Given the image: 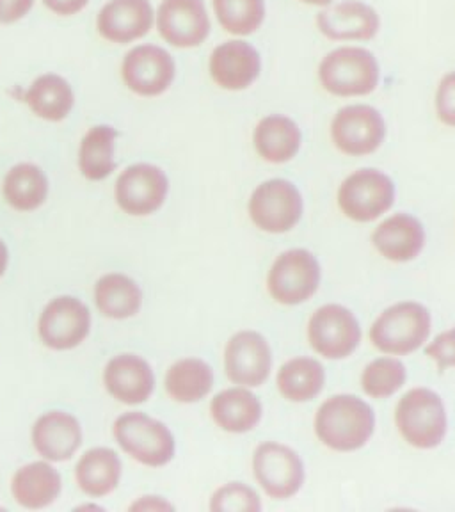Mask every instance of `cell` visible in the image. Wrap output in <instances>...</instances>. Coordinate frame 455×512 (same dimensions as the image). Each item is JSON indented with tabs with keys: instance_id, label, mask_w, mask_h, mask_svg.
Returning <instances> with one entry per match:
<instances>
[{
	"instance_id": "obj_37",
	"label": "cell",
	"mask_w": 455,
	"mask_h": 512,
	"mask_svg": "<svg viewBox=\"0 0 455 512\" xmlns=\"http://www.w3.org/2000/svg\"><path fill=\"white\" fill-rule=\"evenodd\" d=\"M436 114L438 120L455 128V72H450L440 80L438 89H436Z\"/></svg>"
},
{
	"instance_id": "obj_27",
	"label": "cell",
	"mask_w": 455,
	"mask_h": 512,
	"mask_svg": "<svg viewBox=\"0 0 455 512\" xmlns=\"http://www.w3.org/2000/svg\"><path fill=\"white\" fill-rule=\"evenodd\" d=\"M79 488L89 496L102 498L118 488L121 461L111 448H91L75 468Z\"/></svg>"
},
{
	"instance_id": "obj_30",
	"label": "cell",
	"mask_w": 455,
	"mask_h": 512,
	"mask_svg": "<svg viewBox=\"0 0 455 512\" xmlns=\"http://www.w3.org/2000/svg\"><path fill=\"white\" fill-rule=\"evenodd\" d=\"M166 392L171 399L192 404L205 399L214 386V372L208 363L198 358L176 361L166 374Z\"/></svg>"
},
{
	"instance_id": "obj_14",
	"label": "cell",
	"mask_w": 455,
	"mask_h": 512,
	"mask_svg": "<svg viewBox=\"0 0 455 512\" xmlns=\"http://www.w3.org/2000/svg\"><path fill=\"white\" fill-rule=\"evenodd\" d=\"M89 328L91 315L86 304L70 296L50 301L38 322L41 342L56 351H68L82 344L89 335Z\"/></svg>"
},
{
	"instance_id": "obj_39",
	"label": "cell",
	"mask_w": 455,
	"mask_h": 512,
	"mask_svg": "<svg viewBox=\"0 0 455 512\" xmlns=\"http://www.w3.org/2000/svg\"><path fill=\"white\" fill-rule=\"evenodd\" d=\"M89 0H43L52 13L61 16H72L80 13L82 9L88 6Z\"/></svg>"
},
{
	"instance_id": "obj_42",
	"label": "cell",
	"mask_w": 455,
	"mask_h": 512,
	"mask_svg": "<svg viewBox=\"0 0 455 512\" xmlns=\"http://www.w3.org/2000/svg\"><path fill=\"white\" fill-rule=\"evenodd\" d=\"M303 4H308V6H319V8H328L333 4V0H301Z\"/></svg>"
},
{
	"instance_id": "obj_7",
	"label": "cell",
	"mask_w": 455,
	"mask_h": 512,
	"mask_svg": "<svg viewBox=\"0 0 455 512\" xmlns=\"http://www.w3.org/2000/svg\"><path fill=\"white\" fill-rule=\"evenodd\" d=\"M249 217L265 233H287L303 217V194L285 178H272L256 187L249 198Z\"/></svg>"
},
{
	"instance_id": "obj_8",
	"label": "cell",
	"mask_w": 455,
	"mask_h": 512,
	"mask_svg": "<svg viewBox=\"0 0 455 512\" xmlns=\"http://www.w3.org/2000/svg\"><path fill=\"white\" fill-rule=\"evenodd\" d=\"M114 438L128 456L146 466H164L175 456V438L166 424L143 413L121 415L114 424Z\"/></svg>"
},
{
	"instance_id": "obj_2",
	"label": "cell",
	"mask_w": 455,
	"mask_h": 512,
	"mask_svg": "<svg viewBox=\"0 0 455 512\" xmlns=\"http://www.w3.org/2000/svg\"><path fill=\"white\" fill-rule=\"evenodd\" d=\"M431 312L424 304L402 301L386 308L370 328V342L388 356H408L431 336Z\"/></svg>"
},
{
	"instance_id": "obj_35",
	"label": "cell",
	"mask_w": 455,
	"mask_h": 512,
	"mask_svg": "<svg viewBox=\"0 0 455 512\" xmlns=\"http://www.w3.org/2000/svg\"><path fill=\"white\" fill-rule=\"evenodd\" d=\"M210 509L216 512H260L262 502L255 489L240 482H230L212 495Z\"/></svg>"
},
{
	"instance_id": "obj_38",
	"label": "cell",
	"mask_w": 455,
	"mask_h": 512,
	"mask_svg": "<svg viewBox=\"0 0 455 512\" xmlns=\"http://www.w3.org/2000/svg\"><path fill=\"white\" fill-rule=\"evenodd\" d=\"M34 0H0V24H15L29 15Z\"/></svg>"
},
{
	"instance_id": "obj_18",
	"label": "cell",
	"mask_w": 455,
	"mask_h": 512,
	"mask_svg": "<svg viewBox=\"0 0 455 512\" xmlns=\"http://www.w3.org/2000/svg\"><path fill=\"white\" fill-rule=\"evenodd\" d=\"M208 70L219 88L242 91L253 86L260 77L262 59L258 50L248 41H224L214 48L208 61Z\"/></svg>"
},
{
	"instance_id": "obj_32",
	"label": "cell",
	"mask_w": 455,
	"mask_h": 512,
	"mask_svg": "<svg viewBox=\"0 0 455 512\" xmlns=\"http://www.w3.org/2000/svg\"><path fill=\"white\" fill-rule=\"evenodd\" d=\"M116 137L118 132L109 125H96L84 136L79 150V168L84 178L100 182L111 176L116 168Z\"/></svg>"
},
{
	"instance_id": "obj_34",
	"label": "cell",
	"mask_w": 455,
	"mask_h": 512,
	"mask_svg": "<svg viewBox=\"0 0 455 512\" xmlns=\"http://www.w3.org/2000/svg\"><path fill=\"white\" fill-rule=\"evenodd\" d=\"M217 22L235 36H249L265 20V0H212Z\"/></svg>"
},
{
	"instance_id": "obj_3",
	"label": "cell",
	"mask_w": 455,
	"mask_h": 512,
	"mask_svg": "<svg viewBox=\"0 0 455 512\" xmlns=\"http://www.w3.org/2000/svg\"><path fill=\"white\" fill-rule=\"evenodd\" d=\"M395 425L411 447L432 450L447 438L448 416L445 402L429 388H413L402 395L395 408Z\"/></svg>"
},
{
	"instance_id": "obj_28",
	"label": "cell",
	"mask_w": 455,
	"mask_h": 512,
	"mask_svg": "<svg viewBox=\"0 0 455 512\" xmlns=\"http://www.w3.org/2000/svg\"><path fill=\"white\" fill-rule=\"evenodd\" d=\"M25 102L41 120L63 121L72 112L75 95L68 80L47 73L32 82L25 93Z\"/></svg>"
},
{
	"instance_id": "obj_24",
	"label": "cell",
	"mask_w": 455,
	"mask_h": 512,
	"mask_svg": "<svg viewBox=\"0 0 455 512\" xmlns=\"http://www.w3.org/2000/svg\"><path fill=\"white\" fill-rule=\"evenodd\" d=\"M210 415L223 431L244 434L260 424L264 406L255 393L244 386H237L217 393L210 402Z\"/></svg>"
},
{
	"instance_id": "obj_12",
	"label": "cell",
	"mask_w": 455,
	"mask_h": 512,
	"mask_svg": "<svg viewBox=\"0 0 455 512\" xmlns=\"http://www.w3.org/2000/svg\"><path fill=\"white\" fill-rule=\"evenodd\" d=\"M176 64L168 50L157 45H139L128 52L121 64V77L139 96L166 93L175 80Z\"/></svg>"
},
{
	"instance_id": "obj_21",
	"label": "cell",
	"mask_w": 455,
	"mask_h": 512,
	"mask_svg": "<svg viewBox=\"0 0 455 512\" xmlns=\"http://www.w3.org/2000/svg\"><path fill=\"white\" fill-rule=\"evenodd\" d=\"M107 392L123 404H143L153 392V370L136 354H120L112 358L104 372Z\"/></svg>"
},
{
	"instance_id": "obj_5",
	"label": "cell",
	"mask_w": 455,
	"mask_h": 512,
	"mask_svg": "<svg viewBox=\"0 0 455 512\" xmlns=\"http://www.w3.org/2000/svg\"><path fill=\"white\" fill-rule=\"evenodd\" d=\"M392 178L374 168H363L347 176L338 187L336 201L347 219L354 223H372L383 217L395 203Z\"/></svg>"
},
{
	"instance_id": "obj_23",
	"label": "cell",
	"mask_w": 455,
	"mask_h": 512,
	"mask_svg": "<svg viewBox=\"0 0 455 512\" xmlns=\"http://www.w3.org/2000/svg\"><path fill=\"white\" fill-rule=\"evenodd\" d=\"M253 143L256 153L265 162L285 164L294 159L301 150L303 134L292 118L283 114H271L262 118L256 125Z\"/></svg>"
},
{
	"instance_id": "obj_6",
	"label": "cell",
	"mask_w": 455,
	"mask_h": 512,
	"mask_svg": "<svg viewBox=\"0 0 455 512\" xmlns=\"http://www.w3.org/2000/svg\"><path fill=\"white\" fill-rule=\"evenodd\" d=\"M322 267L308 249H288L281 253L267 274V290L276 303L297 306L319 292Z\"/></svg>"
},
{
	"instance_id": "obj_41",
	"label": "cell",
	"mask_w": 455,
	"mask_h": 512,
	"mask_svg": "<svg viewBox=\"0 0 455 512\" xmlns=\"http://www.w3.org/2000/svg\"><path fill=\"white\" fill-rule=\"evenodd\" d=\"M8 248H6V244L0 240V278L4 276V272H6V267H8Z\"/></svg>"
},
{
	"instance_id": "obj_4",
	"label": "cell",
	"mask_w": 455,
	"mask_h": 512,
	"mask_svg": "<svg viewBox=\"0 0 455 512\" xmlns=\"http://www.w3.org/2000/svg\"><path fill=\"white\" fill-rule=\"evenodd\" d=\"M320 86L340 98L367 96L376 91L381 68L376 56L361 47H340L319 64Z\"/></svg>"
},
{
	"instance_id": "obj_13",
	"label": "cell",
	"mask_w": 455,
	"mask_h": 512,
	"mask_svg": "<svg viewBox=\"0 0 455 512\" xmlns=\"http://www.w3.org/2000/svg\"><path fill=\"white\" fill-rule=\"evenodd\" d=\"M272 370L271 345L256 331H240L224 349V372L233 384L258 388L269 379Z\"/></svg>"
},
{
	"instance_id": "obj_9",
	"label": "cell",
	"mask_w": 455,
	"mask_h": 512,
	"mask_svg": "<svg viewBox=\"0 0 455 512\" xmlns=\"http://www.w3.org/2000/svg\"><path fill=\"white\" fill-rule=\"evenodd\" d=\"M308 342L326 360H345L360 347V320L342 304H324L308 320Z\"/></svg>"
},
{
	"instance_id": "obj_10",
	"label": "cell",
	"mask_w": 455,
	"mask_h": 512,
	"mask_svg": "<svg viewBox=\"0 0 455 512\" xmlns=\"http://www.w3.org/2000/svg\"><path fill=\"white\" fill-rule=\"evenodd\" d=\"M253 475L265 495L274 500H288L303 489L306 470L294 448L276 441H265L253 456Z\"/></svg>"
},
{
	"instance_id": "obj_25",
	"label": "cell",
	"mask_w": 455,
	"mask_h": 512,
	"mask_svg": "<svg viewBox=\"0 0 455 512\" xmlns=\"http://www.w3.org/2000/svg\"><path fill=\"white\" fill-rule=\"evenodd\" d=\"M276 384L283 399L290 402H310L319 397L326 384V368L315 358L299 356L281 365Z\"/></svg>"
},
{
	"instance_id": "obj_15",
	"label": "cell",
	"mask_w": 455,
	"mask_h": 512,
	"mask_svg": "<svg viewBox=\"0 0 455 512\" xmlns=\"http://www.w3.org/2000/svg\"><path fill=\"white\" fill-rule=\"evenodd\" d=\"M166 173L152 164H136L116 180V201L130 216H150L157 212L168 196Z\"/></svg>"
},
{
	"instance_id": "obj_16",
	"label": "cell",
	"mask_w": 455,
	"mask_h": 512,
	"mask_svg": "<svg viewBox=\"0 0 455 512\" xmlns=\"http://www.w3.org/2000/svg\"><path fill=\"white\" fill-rule=\"evenodd\" d=\"M157 29L173 47H200L212 24L203 0H162L157 13Z\"/></svg>"
},
{
	"instance_id": "obj_40",
	"label": "cell",
	"mask_w": 455,
	"mask_h": 512,
	"mask_svg": "<svg viewBox=\"0 0 455 512\" xmlns=\"http://www.w3.org/2000/svg\"><path fill=\"white\" fill-rule=\"evenodd\" d=\"M130 509L132 511H137V509H141V511H148V509H152V511H169V509H173V505L164 502L159 496L157 498L155 496H144L143 500H139Z\"/></svg>"
},
{
	"instance_id": "obj_29",
	"label": "cell",
	"mask_w": 455,
	"mask_h": 512,
	"mask_svg": "<svg viewBox=\"0 0 455 512\" xmlns=\"http://www.w3.org/2000/svg\"><path fill=\"white\" fill-rule=\"evenodd\" d=\"M96 308L109 319H128L141 310L143 292L136 281L125 274H107L96 281Z\"/></svg>"
},
{
	"instance_id": "obj_1",
	"label": "cell",
	"mask_w": 455,
	"mask_h": 512,
	"mask_svg": "<svg viewBox=\"0 0 455 512\" xmlns=\"http://www.w3.org/2000/svg\"><path fill=\"white\" fill-rule=\"evenodd\" d=\"M315 434L335 452H356L367 447L376 431V413L367 400L340 393L324 400L315 415Z\"/></svg>"
},
{
	"instance_id": "obj_19",
	"label": "cell",
	"mask_w": 455,
	"mask_h": 512,
	"mask_svg": "<svg viewBox=\"0 0 455 512\" xmlns=\"http://www.w3.org/2000/svg\"><path fill=\"white\" fill-rule=\"evenodd\" d=\"M153 20L150 0H109L96 16V29L104 40L125 45L146 36Z\"/></svg>"
},
{
	"instance_id": "obj_11",
	"label": "cell",
	"mask_w": 455,
	"mask_h": 512,
	"mask_svg": "<svg viewBox=\"0 0 455 512\" xmlns=\"http://www.w3.org/2000/svg\"><path fill=\"white\" fill-rule=\"evenodd\" d=\"M386 139V121L372 105H347L331 121V141L338 152L351 157L376 153Z\"/></svg>"
},
{
	"instance_id": "obj_36",
	"label": "cell",
	"mask_w": 455,
	"mask_h": 512,
	"mask_svg": "<svg viewBox=\"0 0 455 512\" xmlns=\"http://www.w3.org/2000/svg\"><path fill=\"white\" fill-rule=\"evenodd\" d=\"M425 356H429L438 372H445L448 368H455V326L443 331L425 347Z\"/></svg>"
},
{
	"instance_id": "obj_33",
	"label": "cell",
	"mask_w": 455,
	"mask_h": 512,
	"mask_svg": "<svg viewBox=\"0 0 455 512\" xmlns=\"http://www.w3.org/2000/svg\"><path fill=\"white\" fill-rule=\"evenodd\" d=\"M408 381V368L392 356L370 361L361 372V388L370 399H390Z\"/></svg>"
},
{
	"instance_id": "obj_26",
	"label": "cell",
	"mask_w": 455,
	"mask_h": 512,
	"mask_svg": "<svg viewBox=\"0 0 455 512\" xmlns=\"http://www.w3.org/2000/svg\"><path fill=\"white\" fill-rule=\"evenodd\" d=\"M11 491L25 509H43L61 493V475L47 463L27 464L16 472Z\"/></svg>"
},
{
	"instance_id": "obj_22",
	"label": "cell",
	"mask_w": 455,
	"mask_h": 512,
	"mask_svg": "<svg viewBox=\"0 0 455 512\" xmlns=\"http://www.w3.org/2000/svg\"><path fill=\"white\" fill-rule=\"evenodd\" d=\"M32 443L48 461H68L82 445V429L77 418L64 411H50L32 427Z\"/></svg>"
},
{
	"instance_id": "obj_20",
	"label": "cell",
	"mask_w": 455,
	"mask_h": 512,
	"mask_svg": "<svg viewBox=\"0 0 455 512\" xmlns=\"http://www.w3.org/2000/svg\"><path fill=\"white\" fill-rule=\"evenodd\" d=\"M372 244L379 255L395 264H406L420 256L425 248V228L420 219L399 212L377 224Z\"/></svg>"
},
{
	"instance_id": "obj_31",
	"label": "cell",
	"mask_w": 455,
	"mask_h": 512,
	"mask_svg": "<svg viewBox=\"0 0 455 512\" xmlns=\"http://www.w3.org/2000/svg\"><path fill=\"white\" fill-rule=\"evenodd\" d=\"M8 205L20 212H31L40 208L48 194V180L36 164H18L8 171L2 185Z\"/></svg>"
},
{
	"instance_id": "obj_17",
	"label": "cell",
	"mask_w": 455,
	"mask_h": 512,
	"mask_svg": "<svg viewBox=\"0 0 455 512\" xmlns=\"http://www.w3.org/2000/svg\"><path fill=\"white\" fill-rule=\"evenodd\" d=\"M315 24L328 40L368 41L381 31V16L361 0H344L322 9Z\"/></svg>"
}]
</instances>
